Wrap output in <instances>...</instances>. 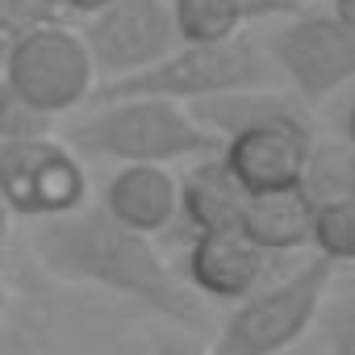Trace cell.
Listing matches in <instances>:
<instances>
[{
  "mask_svg": "<svg viewBox=\"0 0 355 355\" xmlns=\"http://www.w3.org/2000/svg\"><path fill=\"white\" fill-rule=\"evenodd\" d=\"M30 251L38 272L55 284L96 288L134 301L146 313H159L184 330H197L205 318V305L189 293V284L155 247V239L117 226L96 201L76 214L34 222Z\"/></svg>",
  "mask_w": 355,
  "mask_h": 355,
  "instance_id": "obj_1",
  "label": "cell"
},
{
  "mask_svg": "<svg viewBox=\"0 0 355 355\" xmlns=\"http://www.w3.org/2000/svg\"><path fill=\"white\" fill-rule=\"evenodd\" d=\"M63 142L80 159H105L117 167L130 163H197L222 150V142L189 113V105L159 101V96H125V101H96L92 113L67 125Z\"/></svg>",
  "mask_w": 355,
  "mask_h": 355,
  "instance_id": "obj_2",
  "label": "cell"
},
{
  "mask_svg": "<svg viewBox=\"0 0 355 355\" xmlns=\"http://www.w3.org/2000/svg\"><path fill=\"white\" fill-rule=\"evenodd\" d=\"M334 263L309 255L293 272L259 284L251 297L234 301L214 330L209 355H288L318 322L326 293L334 284Z\"/></svg>",
  "mask_w": 355,
  "mask_h": 355,
  "instance_id": "obj_3",
  "label": "cell"
},
{
  "mask_svg": "<svg viewBox=\"0 0 355 355\" xmlns=\"http://www.w3.org/2000/svg\"><path fill=\"white\" fill-rule=\"evenodd\" d=\"M276 71L263 51V42L239 34L230 42H209V46H175L159 63L101 84L92 101H125V96H159L175 105H197L214 101L226 92H247V88H272Z\"/></svg>",
  "mask_w": 355,
  "mask_h": 355,
  "instance_id": "obj_4",
  "label": "cell"
},
{
  "mask_svg": "<svg viewBox=\"0 0 355 355\" xmlns=\"http://www.w3.org/2000/svg\"><path fill=\"white\" fill-rule=\"evenodd\" d=\"M0 76L13 84V92L30 109H38L51 121L84 109L101 88L88 46H84L80 30L67 21L42 26V30L26 34L21 42H13L9 55L0 59Z\"/></svg>",
  "mask_w": 355,
  "mask_h": 355,
  "instance_id": "obj_5",
  "label": "cell"
},
{
  "mask_svg": "<svg viewBox=\"0 0 355 355\" xmlns=\"http://www.w3.org/2000/svg\"><path fill=\"white\" fill-rule=\"evenodd\" d=\"M272 71L288 84V96L305 109L326 105L355 80V34H347L330 13H293L276 21L263 42Z\"/></svg>",
  "mask_w": 355,
  "mask_h": 355,
  "instance_id": "obj_6",
  "label": "cell"
},
{
  "mask_svg": "<svg viewBox=\"0 0 355 355\" xmlns=\"http://www.w3.org/2000/svg\"><path fill=\"white\" fill-rule=\"evenodd\" d=\"M0 197L13 218L46 222L88 205V167L63 138L0 142Z\"/></svg>",
  "mask_w": 355,
  "mask_h": 355,
  "instance_id": "obj_7",
  "label": "cell"
},
{
  "mask_svg": "<svg viewBox=\"0 0 355 355\" xmlns=\"http://www.w3.org/2000/svg\"><path fill=\"white\" fill-rule=\"evenodd\" d=\"M313 121L305 105H293L284 113H272L239 134H230L218 150L222 167L247 197H268V193H288L301 189L305 159L313 150Z\"/></svg>",
  "mask_w": 355,
  "mask_h": 355,
  "instance_id": "obj_8",
  "label": "cell"
},
{
  "mask_svg": "<svg viewBox=\"0 0 355 355\" xmlns=\"http://www.w3.org/2000/svg\"><path fill=\"white\" fill-rule=\"evenodd\" d=\"M101 84L125 80L180 46L167 0H113L80 30Z\"/></svg>",
  "mask_w": 355,
  "mask_h": 355,
  "instance_id": "obj_9",
  "label": "cell"
},
{
  "mask_svg": "<svg viewBox=\"0 0 355 355\" xmlns=\"http://www.w3.org/2000/svg\"><path fill=\"white\" fill-rule=\"evenodd\" d=\"M276 255L259 251L247 234L222 230V234H193L180 259V280L197 301L209 305H234L251 297L259 284H268V268Z\"/></svg>",
  "mask_w": 355,
  "mask_h": 355,
  "instance_id": "obj_10",
  "label": "cell"
},
{
  "mask_svg": "<svg viewBox=\"0 0 355 355\" xmlns=\"http://www.w3.org/2000/svg\"><path fill=\"white\" fill-rule=\"evenodd\" d=\"M96 205L117 226L155 239V234L171 230L175 218H180V175L171 167H155V163L117 167L105 180V193Z\"/></svg>",
  "mask_w": 355,
  "mask_h": 355,
  "instance_id": "obj_11",
  "label": "cell"
},
{
  "mask_svg": "<svg viewBox=\"0 0 355 355\" xmlns=\"http://www.w3.org/2000/svg\"><path fill=\"white\" fill-rule=\"evenodd\" d=\"M80 318L34 288H21L17 305L0 318V355H84Z\"/></svg>",
  "mask_w": 355,
  "mask_h": 355,
  "instance_id": "obj_12",
  "label": "cell"
},
{
  "mask_svg": "<svg viewBox=\"0 0 355 355\" xmlns=\"http://www.w3.org/2000/svg\"><path fill=\"white\" fill-rule=\"evenodd\" d=\"M247 193L230 180V171L222 167L218 155L197 159L189 167V175L180 180V226H189L193 234H222V230H239Z\"/></svg>",
  "mask_w": 355,
  "mask_h": 355,
  "instance_id": "obj_13",
  "label": "cell"
},
{
  "mask_svg": "<svg viewBox=\"0 0 355 355\" xmlns=\"http://www.w3.org/2000/svg\"><path fill=\"white\" fill-rule=\"evenodd\" d=\"M309 222H313V201L301 189H288V193L247 197L239 234H247L268 255H293L309 247Z\"/></svg>",
  "mask_w": 355,
  "mask_h": 355,
  "instance_id": "obj_14",
  "label": "cell"
},
{
  "mask_svg": "<svg viewBox=\"0 0 355 355\" xmlns=\"http://www.w3.org/2000/svg\"><path fill=\"white\" fill-rule=\"evenodd\" d=\"M171 5V26L184 46H209V42H230L247 30L239 0H167Z\"/></svg>",
  "mask_w": 355,
  "mask_h": 355,
  "instance_id": "obj_15",
  "label": "cell"
},
{
  "mask_svg": "<svg viewBox=\"0 0 355 355\" xmlns=\"http://www.w3.org/2000/svg\"><path fill=\"white\" fill-rule=\"evenodd\" d=\"M351 175H355V155L343 142H313L301 175V193L322 205V201H343L351 193Z\"/></svg>",
  "mask_w": 355,
  "mask_h": 355,
  "instance_id": "obj_16",
  "label": "cell"
},
{
  "mask_svg": "<svg viewBox=\"0 0 355 355\" xmlns=\"http://www.w3.org/2000/svg\"><path fill=\"white\" fill-rule=\"evenodd\" d=\"M309 247L318 259L326 263H355V201H322L313 205V222H309Z\"/></svg>",
  "mask_w": 355,
  "mask_h": 355,
  "instance_id": "obj_17",
  "label": "cell"
},
{
  "mask_svg": "<svg viewBox=\"0 0 355 355\" xmlns=\"http://www.w3.org/2000/svg\"><path fill=\"white\" fill-rule=\"evenodd\" d=\"M59 21H67L63 0H0V59L26 34L42 26H59Z\"/></svg>",
  "mask_w": 355,
  "mask_h": 355,
  "instance_id": "obj_18",
  "label": "cell"
},
{
  "mask_svg": "<svg viewBox=\"0 0 355 355\" xmlns=\"http://www.w3.org/2000/svg\"><path fill=\"white\" fill-rule=\"evenodd\" d=\"M42 134H55V121L30 109L13 92V84L0 76V142H21V138H42Z\"/></svg>",
  "mask_w": 355,
  "mask_h": 355,
  "instance_id": "obj_19",
  "label": "cell"
},
{
  "mask_svg": "<svg viewBox=\"0 0 355 355\" xmlns=\"http://www.w3.org/2000/svg\"><path fill=\"white\" fill-rule=\"evenodd\" d=\"M243 9V21L247 26H259V21H284L293 13H301L297 0H239Z\"/></svg>",
  "mask_w": 355,
  "mask_h": 355,
  "instance_id": "obj_20",
  "label": "cell"
},
{
  "mask_svg": "<svg viewBox=\"0 0 355 355\" xmlns=\"http://www.w3.org/2000/svg\"><path fill=\"white\" fill-rule=\"evenodd\" d=\"M150 355H209V351L193 334H163V338H155Z\"/></svg>",
  "mask_w": 355,
  "mask_h": 355,
  "instance_id": "obj_21",
  "label": "cell"
},
{
  "mask_svg": "<svg viewBox=\"0 0 355 355\" xmlns=\"http://www.w3.org/2000/svg\"><path fill=\"white\" fill-rule=\"evenodd\" d=\"M338 130H343V146L355 155V80L343 88V117H338Z\"/></svg>",
  "mask_w": 355,
  "mask_h": 355,
  "instance_id": "obj_22",
  "label": "cell"
},
{
  "mask_svg": "<svg viewBox=\"0 0 355 355\" xmlns=\"http://www.w3.org/2000/svg\"><path fill=\"white\" fill-rule=\"evenodd\" d=\"M105 5H113V0H63V13H67V17H84V21H88V17H92V13H101Z\"/></svg>",
  "mask_w": 355,
  "mask_h": 355,
  "instance_id": "obj_23",
  "label": "cell"
},
{
  "mask_svg": "<svg viewBox=\"0 0 355 355\" xmlns=\"http://www.w3.org/2000/svg\"><path fill=\"white\" fill-rule=\"evenodd\" d=\"M330 17H334L347 34H355V0H330Z\"/></svg>",
  "mask_w": 355,
  "mask_h": 355,
  "instance_id": "obj_24",
  "label": "cell"
},
{
  "mask_svg": "<svg viewBox=\"0 0 355 355\" xmlns=\"http://www.w3.org/2000/svg\"><path fill=\"white\" fill-rule=\"evenodd\" d=\"M9 247H13V214L0 197V259H9Z\"/></svg>",
  "mask_w": 355,
  "mask_h": 355,
  "instance_id": "obj_25",
  "label": "cell"
},
{
  "mask_svg": "<svg viewBox=\"0 0 355 355\" xmlns=\"http://www.w3.org/2000/svg\"><path fill=\"white\" fill-rule=\"evenodd\" d=\"M338 355H355V326L343 330V343H338Z\"/></svg>",
  "mask_w": 355,
  "mask_h": 355,
  "instance_id": "obj_26",
  "label": "cell"
},
{
  "mask_svg": "<svg viewBox=\"0 0 355 355\" xmlns=\"http://www.w3.org/2000/svg\"><path fill=\"white\" fill-rule=\"evenodd\" d=\"M347 197H351V201H355V175H351V193H347Z\"/></svg>",
  "mask_w": 355,
  "mask_h": 355,
  "instance_id": "obj_27",
  "label": "cell"
},
{
  "mask_svg": "<svg viewBox=\"0 0 355 355\" xmlns=\"http://www.w3.org/2000/svg\"><path fill=\"white\" fill-rule=\"evenodd\" d=\"M297 5H301V9H305V5H313V0H297Z\"/></svg>",
  "mask_w": 355,
  "mask_h": 355,
  "instance_id": "obj_28",
  "label": "cell"
}]
</instances>
